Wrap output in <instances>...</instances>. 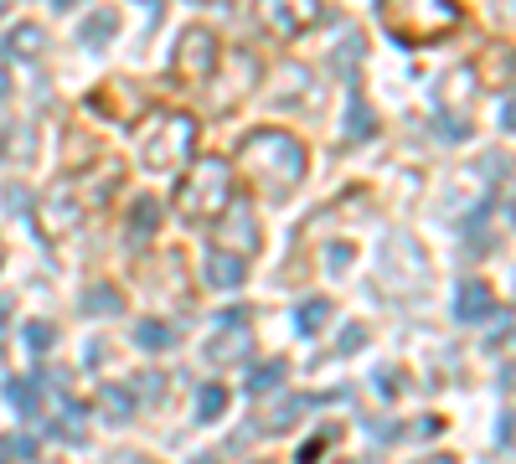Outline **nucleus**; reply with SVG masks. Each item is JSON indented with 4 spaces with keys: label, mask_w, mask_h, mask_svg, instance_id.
Listing matches in <instances>:
<instances>
[{
    "label": "nucleus",
    "mask_w": 516,
    "mask_h": 464,
    "mask_svg": "<svg viewBox=\"0 0 516 464\" xmlns=\"http://www.w3.org/2000/svg\"><path fill=\"white\" fill-rule=\"evenodd\" d=\"M5 47L16 52V57H26V52H36V47H42V32H36V26H16V32H11V42H5Z\"/></svg>",
    "instance_id": "obj_8"
},
{
    "label": "nucleus",
    "mask_w": 516,
    "mask_h": 464,
    "mask_svg": "<svg viewBox=\"0 0 516 464\" xmlns=\"http://www.w3.org/2000/svg\"><path fill=\"white\" fill-rule=\"evenodd\" d=\"M258 16L263 26L279 36H300L305 26H315L321 16V0H258Z\"/></svg>",
    "instance_id": "obj_5"
},
{
    "label": "nucleus",
    "mask_w": 516,
    "mask_h": 464,
    "mask_svg": "<svg viewBox=\"0 0 516 464\" xmlns=\"http://www.w3.org/2000/svg\"><path fill=\"white\" fill-rule=\"evenodd\" d=\"M377 5H382L387 32L398 42H439L460 21L454 0H377Z\"/></svg>",
    "instance_id": "obj_1"
},
{
    "label": "nucleus",
    "mask_w": 516,
    "mask_h": 464,
    "mask_svg": "<svg viewBox=\"0 0 516 464\" xmlns=\"http://www.w3.org/2000/svg\"><path fill=\"white\" fill-rule=\"evenodd\" d=\"M321 315H325V304H310V310H300V325H305V331H315V325H321Z\"/></svg>",
    "instance_id": "obj_11"
},
{
    "label": "nucleus",
    "mask_w": 516,
    "mask_h": 464,
    "mask_svg": "<svg viewBox=\"0 0 516 464\" xmlns=\"http://www.w3.org/2000/svg\"><path fill=\"white\" fill-rule=\"evenodd\" d=\"M192 134H196V124L186 119V114H171L155 134H150V165L161 171V165H181L186 155H192Z\"/></svg>",
    "instance_id": "obj_4"
},
{
    "label": "nucleus",
    "mask_w": 516,
    "mask_h": 464,
    "mask_svg": "<svg viewBox=\"0 0 516 464\" xmlns=\"http://www.w3.org/2000/svg\"><path fill=\"white\" fill-rule=\"evenodd\" d=\"M367 124H372V119H367V109L356 104V109H352V134H362V129H367Z\"/></svg>",
    "instance_id": "obj_13"
},
{
    "label": "nucleus",
    "mask_w": 516,
    "mask_h": 464,
    "mask_svg": "<svg viewBox=\"0 0 516 464\" xmlns=\"http://www.w3.org/2000/svg\"><path fill=\"white\" fill-rule=\"evenodd\" d=\"M227 196H233L227 161H207V165H196L192 181L176 192V212L181 217H192V222H212V217L227 207Z\"/></svg>",
    "instance_id": "obj_3"
},
{
    "label": "nucleus",
    "mask_w": 516,
    "mask_h": 464,
    "mask_svg": "<svg viewBox=\"0 0 516 464\" xmlns=\"http://www.w3.org/2000/svg\"><path fill=\"white\" fill-rule=\"evenodd\" d=\"M109 32H114V16H109V11H98V16L83 26V42H104Z\"/></svg>",
    "instance_id": "obj_9"
},
{
    "label": "nucleus",
    "mask_w": 516,
    "mask_h": 464,
    "mask_svg": "<svg viewBox=\"0 0 516 464\" xmlns=\"http://www.w3.org/2000/svg\"><path fill=\"white\" fill-rule=\"evenodd\" d=\"M140 341H145L150 351H155V346H161V341H165V331H161V325H145V331H140Z\"/></svg>",
    "instance_id": "obj_12"
},
{
    "label": "nucleus",
    "mask_w": 516,
    "mask_h": 464,
    "mask_svg": "<svg viewBox=\"0 0 516 464\" xmlns=\"http://www.w3.org/2000/svg\"><path fill=\"white\" fill-rule=\"evenodd\" d=\"M243 273H248V269H243L233 253H212V258H207V279H212V284L233 289V284H243Z\"/></svg>",
    "instance_id": "obj_7"
},
{
    "label": "nucleus",
    "mask_w": 516,
    "mask_h": 464,
    "mask_svg": "<svg viewBox=\"0 0 516 464\" xmlns=\"http://www.w3.org/2000/svg\"><path fill=\"white\" fill-rule=\"evenodd\" d=\"M176 57H181L176 67L186 73V78H202V73H212V63H217V42H212V32H202V26H196V32L181 36Z\"/></svg>",
    "instance_id": "obj_6"
},
{
    "label": "nucleus",
    "mask_w": 516,
    "mask_h": 464,
    "mask_svg": "<svg viewBox=\"0 0 516 464\" xmlns=\"http://www.w3.org/2000/svg\"><path fill=\"white\" fill-rule=\"evenodd\" d=\"M243 161L248 171L269 181V186H294L300 171H305V150L290 140V134H253V140L243 144Z\"/></svg>",
    "instance_id": "obj_2"
},
{
    "label": "nucleus",
    "mask_w": 516,
    "mask_h": 464,
    "mask_svg": "<svg viewBox=\"0 0 516 464\" xmlns=\"http://www.w3.org/2000/svg\"><path fill=\"white\" fill-rule=\"evenodd\" d=\"M485 300H491V294H485L481 284H470V289H465V315H481V310H485Z\"/></svg>",
    "instance_id": "obj_10"
},
{
    "label": "nucleus",
    "mask_w": 516,
    "mask_h": 464,
    "mask_svg": "<svg viewBox=\"0 0 516 464\" xmlns=\"http://www.w3.org/2000/svg\"><path fill=\"white\" fill-rule=\"evenodd\" d=\"M57 5H73V0H57Z\"/></svg>",
    "instance_id": "obj_14"
}]
</instances>
